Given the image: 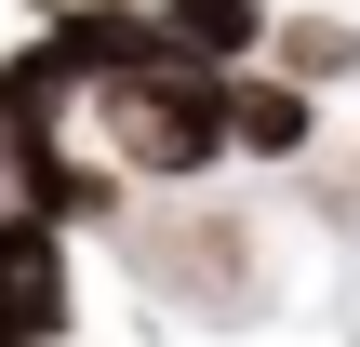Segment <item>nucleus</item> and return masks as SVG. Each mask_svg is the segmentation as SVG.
Wrapping results in <instances>:
<instances>
[{"mask_svg": "<svg viewBox=\"0 0 360 347\" xmlns=\"http://www.w3.org/2000/svg\"><path fill=\"white\" fill-rule=\"evenodd\" d=\"M160 27H174V67H214V80H254V53L281 40L267 0H160Z\"/></svg>", "mask_w": 360, "mask_h": 347, "instance_id": "f03ea898", "label": "nucleus"}, {"mask_svg": "<svg viewBox=\"0 0 360 347\" xmlns=\"http://www.w3.org/2000/svg\"><path fill=\"white\" fill-rule=\"evenodd\" d=\"M360 40L334 27V13H281V80H347Z\"/></svg>", "mask_w": 360, "mask_h": 347, "instance_id": "39448f33", "label": "nucleus"}, {"mask_svg": "<svg viewBox=\"0 0 360 347\" xmlns=\"http://www.w3.org/2000/svg\"><path fill=\"white\" fill-rule=\"evenodd\" d=\"M321 147V94L307 80H240V160H307Z\"/></svg>", "mask_w": 360, "mask_h": 347, "instance_id": "7ed1b4c3", "label": "nucleus"}, {"mask_svg": "<svg viewBox=\"0 0 360 347\" xmlns=\"http://www.w3.org/2000/svg\"><path fill=\"white\" fill-rule=\"evenodd\" d=\"M94 107H107V160L147 187H200L240 160V80H214V67H160V80L94 94Z\"/></svg>", "mask_w": 360, "mask_h": 347, "instance_id": "f257e3e1", "label": "nucleus"}, {"mask_svg": "<svg viewBox=\"0 0 360 347\" xmlns=\"http://www.w3.org/2000/svg\"><path fill=\"white\" fill-rule=\"evenodd\" d=\"M13 281H27V334L13 347H67V227L13 214Z\"/></svg>", "mask_w": 360, "mask_h": 347, "instance_id": "20e7f679", "label": "nucleus"}]
</instances>
